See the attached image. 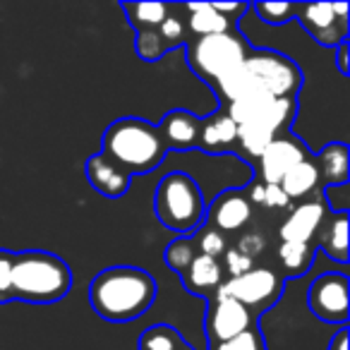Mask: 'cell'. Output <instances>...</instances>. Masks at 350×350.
Masks as SVG:
<instances>
[{
	"label": "cell",
	"mask_w": 350,
	"mask_h": 350,
	"mask_svg": "<svg viewBox=\"0 0 350 350\" xmlns=\"http://www.w3.org/2000/svg\"><path fill=\"white\" fill-rule=\"evenodd\" d=\"M156 300V281L139 267H108L89 283V302L101 319L122 324L146 314Z\"/></svg>",
	"instance_id": "6da1fadb"
},
{
	"label": "cell",
	"mask_w": 350,
	"mask_h": 350,
	"mask_svg": "<svg viewBox=\"0 0 350 350\" xmlns=\"http://www.w3.org/2000/svg\"><path fill=\"white\" fill-rule=\"evenodd\" d=\"M101 154L135 178L159 168L168 154V146L159 125H151L142 118H120L103 132Z\"/></svg>",
	"instance_id": "7a4b0ae2"
},
{
	"label": "cell",
	"mask_w": 350,
	"mask_h": 350,
	"mask_svg": "<svg viewBox=\"0 0 350 350\" xmlns=\"http://www.w3.org/2000/svg\"><path fill=\"white\" fill-rule=\"evenodd\" d=\"M72 288V269L58 254L44 250L15 252L12 264V300H25L29 305H51L63 300Z\"/></svg>",
	"instance_id": "3957f363"
},
{
	"label": "cell",
	"mask_w": 350,
	"mask_h": 350,
	"mask_svg": "<svg viewBox=\"0 0 350 350\" xmlns=\"http://www.w3.org/2000/svg\"><path fill=\"white\" fill-rule=\"evenodd\" d=\"M154 214L168 230L180 238H192L204 226L206 216L202 187L183 170L163 175L154 192Z\"/></svg>",
	"instance_id": "277c9868"
},
{
	"label": "cell",
	"mask_w": 350,
	"mask_h": 350,
	"mask_svg": "<svg viewBox=\"0 0 350 350\" xmlns=\"http://www.w3.org/2000/svg\"><path fill=\"white\" fill-rule=\"evenodd\" d=\"M185 49L190 68L197 72V77L209 82L211 87L226 72L243 65L250 53L247 44H245L243 34L238 29L226 31V34L202 36V39H190Z\"/></svg>",
	"instance_id": "5b68a950"
},
{
	"label": "cell",
	"mask_w": 350,
	"mask_h": 350,
	"mask_svg": "<svg viewBox=\"0 0 350 350\" xmlns=\"http://www.w3.org/2000/svg\"><path fill=\"white\" fill-rule=\"evenodd\" d=\"M226 106H228L226 116L235 122V127L259 125L267 132H271L273 137L291 130L297 113L295 98H276L269 94H250V96L230 101Z\"/></svg>",
	"instance_id": "8992f818"
},
{
	"label": "cell",
	"mask_w": 350,
	"mask_h": 350,
	"mask_svg": "<svg viewBox=\"0 0 350 350\" xmlns=\"http://www.w3.org/2000/svg\"><path fill=\"white\" fill-rule=\"evenodd\" d=\"M245 68L252 75L262 94L276 98H295L302 87V72L288 55L271 49H254L245 58Z\"/></svg>",
	"instance_id": "52a82bcc"
},
{
	"label": "cell",
	"mask_w": 350,
	"mask_h": 350,
	"mask_svg": "<svg viewBox=\"0 0 350 350\" xmlns=\"http://www.w3.org/2000/svg\"><path fill=\"white\" fill-rule=\"evenodd\" d=\"M214 295L233 297L243 307H247L254 317L271 310L283 295V276L271 269H250L233 276L216 288Z\"/></svg>",
	"instance_id": "ba28073f"
},
{
	"label": "cell",
	"mask_w": 350,
	"mask_h": 350,
	"mask_svg": "<svg viewBox=\"0 0 350 350\" xmlns=\"http://www.w3.org/2000/svg\"><path fill=\"white\" fill-rule=\"evenodd\" d=\"M297 22L319 46H336L348 41V3H297Z\"/></svg>",
	"instance_id": "9c48e42d"
},
{
	"label": "cell",
	"mask_w": 350,
	"mask_h": 350,
	"mask_svg": "<svg viewBox=\"0 0 350 350\" xmlns=\"http://www.w3.org/2000/svg\"><path fill=\"white\" fill-rule=\"evenodd\" d=\"M348 276L321 273L307 291V310L324 324L343 326L348 321Z\"/></svg>",
	"instance_id": "30bf717a"
},
{
	"label": "cell",
	"mask_w": 350,
	"mask_h": 350,
	"mask_svg": "<svg viewBox=\"0 0 350 350\" xmlns=\"http://www.w3.org/2000/svg\"><path fill=\"white\" fill-rule=\"evenodd\" d=\"M254 324H257V317L247 307L235 302L233 297H224V295L209 297L204 329H206V340H209L211 348L224 343V340L235 338V336L247 331Z\"/></svg>",
	"instance_id": "8fae6325"
},
{
	"label": "cell",
	"mask_w": 350,
	"mask_h": 350,
	"mask_svg": "<svg viewBox=\"0 0 350 350\" xmlns=\"http://www.w3.org/2000/svg\"><path fill=\"white\" fill-rule=\"evenodd\" d=\"M310 149L297 135H293L291 130L283 135L273 137L271 144L262 151L259 156V180L269 183V185H278L281 178L300 161L310 159Z\"/></svg>",
	"instance_id": "7c38bea8"
},
{
	"label": "cell",
	"mask_w": 350,
	"mask_h": 350,
	"mask_svg": "<svg viewBox=\"0 0 350 350\" xmlns=\"http://www.w3.org/2000/svg\"><path fill=\"white\" fill-rule=\"evenodd\" d=\"M252 219V204H250L245 190H224L211 206L206 209V226L219 233H228V230H240L247 221Z\"/></svg>",
	"instance_id": "4fadbf2b"
},
{
	"label": "cell",
	"mask_w": 350,
	"mask_h": 350,
	"mask_svg": "<svg viewBox=\"0 0 350 350\" xmlns=\"http://www.w3.org/2000/svg\"><path fill=\"white\" fill-rule=\"evenodd\" d=\"M84 173H87L89 185L101 197H108V200H120L130 190L132 178L122 168H118L113 161H108L101 151L89 156L87 165H84Z\"/></svg>",
	"instance_id": "5bb4252c"
},
{
	"label": "cell",
	"mask_w": 350,
	"mask_h": 350,
	"mask_svg": "<svg viewBox=\"0 0 350 350\" xmlns=\"http://www.w3.org/2000/svg\"><path fill=\"white\" fill-rule=\"evenodd\" d=\"M326 214H329V211H326V204L321 197L295 206V209L288 214V219L283 221L281 240L283 243H310V240L319 233Z\"/></svg>",
	"instance_id": "9a60e30c"
},
{
	"label": "cell",
	"mask_w": 350,
	"mask_h": 350,
	"mask_svg": "<svg viewBox=\"0 0 350 350\" xmlns=\"http://www.w3.org/2000/svg\"><path fill=\"white\" fill-rule=\"evenodd\" d=\"M238 144V127L226 116V111H216L206 118H200V137L197 149L204 154H230Z\"/></svg>",
	"instance_id": "2e32d148"
},
{
	"label": "cell",
	"mask_w": 350,
	"mask_h": 350,
	"mask_svg": "<svg viewBox=\"0 0 350 350\" xmlns=\"http://www.w3.org/2000/svg\"><path fill=\"white\" fill-rule=\"evenodd\" d=\"M163 142L168 149L178 151H190L197 149V137H200V118L190 111L175 108V111L165 113L163 120L159 125Z\"/></svg>",
	"instance_id": "e0dca14e"
},
{
	"label": "cell",
	"mask_w": 350,
	"mask_h": 350,
	"mask_svg": "<svg viewBox=\"0 0 350 350\" xmlns=\"http://www.w3.org/2000/svg\"><path fill=\"white\" fill-rule=\"evenodd\" d=\"M180 278L187 291L209 300L216 293V288L224 283V267H221L219 259L206 257V254H197L190 262V267L180 273Z\"/></svg>",
	"instance_id": "ac0fdd59"
},
{
	"label": "cell",
	"mask_w": 350,
	"mask_h": 350,
	"mask_svg": "<svg viewBox=\"0 0 350 350\" xmlns=\"http://www.w3.org/2000/svg\"><path fill=\"white\" fill-rule=\"evenodd\" d=\"M183 12H187L185 27H187L190 39L226 34V31L238 29L235 22H230V20H226L224 15H219L211 3H187V5H183Z\"/></svg>",
	"instance_id": "d6986e66"
},
{
	"label": "cell",
	"mask_w": 350,
	"mask_h": 350,
	"mask_svg": "<svg viewBox=\"0 0 350 350\" xmlns=\"http://www.w3.org/2000/svg\"><path fill=\"white\" fill-rule=\"evenodd\" d=\"M348 144L331 142L317 156H312L319 170V185L324 187H343L348 185Z\"/></svg>",
	"instance_id": "ffe728a7"
},
{
	"label": "cell",
	"mask_w": 350,
	"mask_h": 350,
	"mask_svg": "<svg viewBox=\"0 0 350 350\" xmlns=\"http://www.w3.org/2000/svg\"><path fill=\"white\" fill-rule=\"evenodd\" d=\"M317 238H319L317 240L319 250H324L326 257L338 264L348 262V211H331V214H326Z\"/></svg>",
	"instance_id": "44dd1931"
},
{
	"label": "cell",
	"mask_w": 350,
	"mask_h": 350,
	"mask_svg": "<svg viewBox=\"0 0 350 350\" xmlns=\"http://www.w3.org/2000/svg\"><path fill=\"white\" fill-rule=\"evenodd\" d=\"M278 187L283 190V195L288 200H302V197L312 195V192L319 190V170H317L314 159H305L300 163H295L286 175L281 178Z\"/></svg>",
	"instance_id": "7402d4cb"
},
{
	"label": "cell",
	"mask_w": 350,
	"mask_h": 350,
	"mask_svg": "<svg viewBox=\"0 0 350 350\" xmlns=\"http://www.w3.org/2000/svg\"><path fill=\"white\" fill-rule=\"evenodd\" d=\"M120 8L125 12L127 22H130V27L135 29V34L156 29L170 15L168 3H122Z\"/></svg>",
	"instance_id": "603a6c76"
},
{
	"label": "cell",
	"mask_w": 350,
	"mask_h": 350,
	"mask_svg": "<svg viewBox=\"0 0 350 350\" xmlns=\"http://www.w3.org/2000/svg\"><path fill=\"white\" fill-rule=\"evenodd\" d=\"M314 245L310 243H281V250H278V262L283 267V273L288 278H297L305 276L310 271L312 262H314Z\"/></svg>",
	"instance_id": "cb8c5ba5"
},
{
	"label": "cell",
	"mask_w": 350,
	"mask_h": 350,
	"mask_svg": "<svg viewBox=\"0 0 350 350\" xmlns=\"http://www.w3.org/2000/svg\"><path fill=\"white\" fill-rule=\"evenodd\" d=\"M187 340L183 338L173 326L168 324H154L139 336V343L137 348L139 350H178L183 348Z\"/></svg>",
	"instance_id": "d4e9b609"
},
{
	"label": "cell",
	"mask_w": 350,
	"mask_h": 350,
	"mask_svg": "<svg viewBox=\"0 0 350 350\" xmlns=\"http://www.w3.org/2000/svg\"><path fill=\"white\" fill-rule=\"evenodd\" d=\"M197 245H195V238H175L173 243L165 247V264H168L170 271H175L178 276H180L183 271H185L187 267H190V262L197 257Z\"/></svg>",
	"instance_id": "484cf974"
},
{
	"label": "cell",
	"mask_w": 350,
	"mask_h": 350,
	"mask_svg": "<svg viewBox=\"0 0 350 350\" xmlns=\"http://www.w3.org/2000/svg\"><path fill=\"white\" fill-rule=\"evenodd\" d=\"M273 135L267 132L259 125H240L238 127V146L243 149L245 156H252V159H259L262 151L271 144Z\"/></svg>",
	"instance_id": "4316f807"
},
{
	"label": "cell",
	"mask_w": 350,
	"mask_h": 350,
	"mask_svg": "<svg viewBox=\"0 0 350 350\" xmlns=\"http://www.w3.org/2000/svg\"><path fill=\"white\" fill-rule=\"evenodd\" d=\"M135 51L142 60L146 63H154V60H161L168 51H173L168 46V41L161 36L159 27L156 29H149V31H139L135 39Z\"/></svg>",
	"instance_id": "83f0119b"
},
{
	"label": "cell",
	"mask_w": 350,
	"mask_h": 350,
	"mask_svg": "<svg viewBox=\"0 0 350 350\" xmlns=\"http://www.w3.org/2000/svg\"><path fill=\"white\" fill-rule=\"evenodd\" d=\"M250 8H254V12H257L264 25L281 27L295 17L297 3H254Z\"/></svg>",
	"instance_id": "f1b7e54d"
},
{
	"label": "cell",
	"mask_w": 350,
	"mask_h": 350,
	"mask_svg": "<svg viewBox=\"0 0 350 350\" xmlns=\"http://www.w3.org/2000/svg\"><path fill=\"white\" fill-rule=\"evenodd\" d=\"M211 350H267V340H264L259 326L254 324V326H250L247 331L238 334L235 338L224 340V343L214 345Z\"/></svg>",
	"instance_id": "f546056e"
},
{
	"label": "cell",
	"mask_w": 350,
	"mask_h": 350,
	"mask_svg": "<svg viewBox=\"0 0 350 350\" xmlns=\"http://www.w3.org/2000/svg\"><path fill=\"white\" fill-rule=\"evenodd\" d=\"M195 245H197V252L206 254V257H214V259L224 257V252L228 250V245H226V235L219 233V230H214V228H209V226L197 233Z\"/></svg>",
	"instance_id": "4dcf8cb0"
},
{
	"label": "cell",
	"mask_w": 350,
	"mask_h": 350,
	"mask_svg": "<svg viewBox=\"0 0 350 350\" xmlns=\"http://www.w3.org/2000/svg\"><path fill=\"white\" fill-rule=\"evenodd\" d=\"M12 264H15V252L0 247V305L12 302V291H10Z\"/></svg>",
	"instance_id": "1f68e13d"
},
{
	"label": "cell",
	"mask_w": 350,
	"mask_h": 350,
	"mask_svg": "<svg viewBox=\"0 0 350 350\" xmlns=\"http://www.w3.org/2000/svg\"><path fill=\"white\" fill-rule=\"evenodd\" d=\"M224 259H226V271L230 273V278L240 276V273H245V271L252 269V259L245 257V254L238 252V250H226Z\"/></svg>",
	"instance_id": "d6a6232c"
},
{
	"label": "cell",
	"mask_w": 350,
	"mask_h": 350,
	"mask_svg": "<svg viewBox=\"0 0 350 350\" xmlns=\"http://www.w3.org/2000/svg\"><path fill=\"white\" fill-rule=\"evenodd\" d=\"M288 197L283 195V190L278 185H269L262 183V204L264 206H288Z\"/></svg>",
	"instance_id": "836d02e7"
},
{
	"label": "cell",
	"mask_w": 350,
	"mask_h": 350,
	"mask_svg": "<svg viewBox=\"0 0 350 350\" xmlns=\"http://www.w3.org/2000/svg\"><path fill=\"white\" fill-rule=\"evenodd\" d=\"M235 250H238V252H243L245 257L252 259V257H257V254L264 250V238H262V235H245Z\"/></svg>",
	"instance_id": "e575fe53"
},
{
	"label": "cell",
	"mask_w": 350,
	"mask_h": 350,
	"mask_svg": "<svg viewBox=\"0 0 350 350\" xmlns=\"http://www.w3.org/2000/svg\"><path fill=\"white\" fill-rule=\"evenodd\" d=\"M211 5H214V10L219 12V15H224L226 20H230V22H235L233 17H240L243 12L250 10L247 3H211Z\"/></svg>",
	"instance_id": "d590c367"
},
{
	"label": "cell",
	"mask_w": 350,
	"mask_h": 350,
	"mask_svg": "<svg viewBox=\"0 0 350 350\" xmlns=\"http://www.w3.org/2000/svg\"><path fill=\"white\" fill-rule=\"evenodd\" d=\"M336 68H338V72L343 75V77L350 72V68H348V41L340 44V46H336Z\"/></svg>",
	"instance_id": "8d00e7d4"
},
{
	"label": "cell",
	"mask_w": 350,
	"mask_h": 350,
	"mask_svg": "<svg viewBox=\"0 0 350 350\" xmlns=\"http://www.w3.org/2000/svg\"><path fill=\"white\" fill-rule=\"evenodd\" d=\"M326 350H348V329L345 326H340L338 334L329 340V348Z\"/></svg>",
	"instance_id": "74e56055"
},
{
	"label": "cell",
	"mask_w": 350,
	"mask_h": 350,
	"mask_svg": "<svg viewBox=\"0 0 350 350\" xmlns=\"http://www.w3.org/2000/svg\"><path fill=\"white\" fill-rule=\"evenodd\" d=\"M178 350H192V348H190V345L185 343V345H183V348H178Z\"/></svg>",
	"instance_id": "f35d334b"
}]
</instances>
